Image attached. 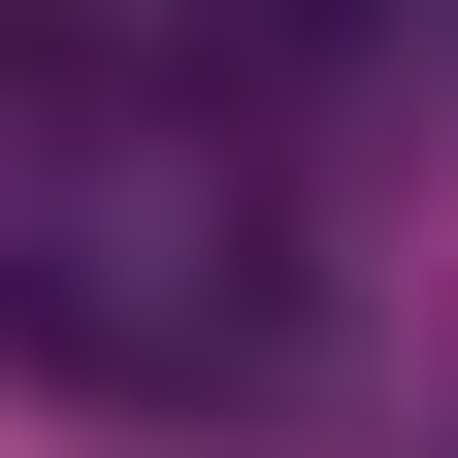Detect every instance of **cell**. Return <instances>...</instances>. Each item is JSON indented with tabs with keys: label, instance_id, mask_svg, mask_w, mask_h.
<instances>
[]
</instances>
